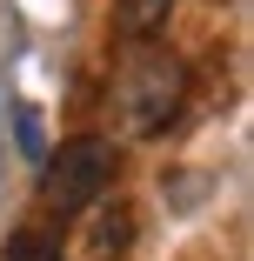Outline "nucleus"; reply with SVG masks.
Returning <instances> with one entry per match:
<instances>
[{
	"instance_id": "f257e3e1",
	"label": "nucleus",
	"mask_w": 254,
	"mask_h": 261,
	"mask_svg": "<svg viewBox=\"0 0 254 261\" xmlns=\"http://www.w3.org/2000/svg\"><path fill=\"white\" fill-rule=\"evenodd\" d=\"M187 94H194V74H187V61L174 54V47L140 40L134 54H127V67H121V81H114L121 127H127L134 141H154V134H167V127L181 121V108H187Z\"/></svg>"
},
{
	"instance_id": "f03ea898",
	"label": "nucleus",
	"mask_w": 254,
	"mask_h": 261,
	"mask_svg": "<svg viewBox=\"0 0 254 261\" xmlns=\"http://www.w3.org/2000/svg\"><path fill=\"white\" fill-rule=\"evenodd\" d=\"M40 181H47V207H54L61 221H80L87 207L107 194V181H114V147L100 141V134L61 141V147H47Z\"/></svg>"
},
{
	"instance_id": "7ed1b4c3",
	"label": "nucleus",
	"mask_w": 254,
	"mask_h": 261,
	"mask_svg": "<svg viewBox=\"0 0 254 261\" xmlns=\"http://www.w3.org/2000/svg\"><path fill=\"white\" fill-rule=\"evenodd\" d=\"M127 248V207L114 201V207H94V228H87V248L80 254H67V261H114Z\"/></svg>"
},
{
	"instance_id": "20e7f679",
	"label": "nucleus",
	"mask_w": 254,
	"mask_h": 261,
	"mask_svg": "<svg viewBox=\"0 0 254 261\" xmlns=\"http://www.w3.org/2000/svg\"><path fill=\"white\" fill-rule=\"evenodd\" d=\"M167 14H174V0H114V27H121V40H154L161 27H167Z\"/></svg>"
},
{
	"instance_id": "39448f33",
	"label": "nucleus",
	"mask_w": 254,
	"mask_h": 261,
	"mask_svg": "<svg viewBox=\"0 0 254 261\" xmlns=\"http://www.w3.org/2000/svg\"><path fill=\"white\" fill-rule=\"evenodd\" d=\"M0 261H67L54 234H40V228H14L7 248H0Z\"/></svg>"
},
{
	"instance_id": "423d86ee",
	"label": "nucleus",
	"mask_w": 254,
	"mask_h": 261,
	"mask_svg": "<svg viewBox=\"0 0 254 261\" xmlns=\"http://www.w3.org/2000/svg\"><path fill=\"white\" fill-rule=\"evenodd\" d=\"M14 134H20V154L40 168V161H47V134H40V114H34V100H20V108H14Z\"/></svg>"
}]
</instances>
